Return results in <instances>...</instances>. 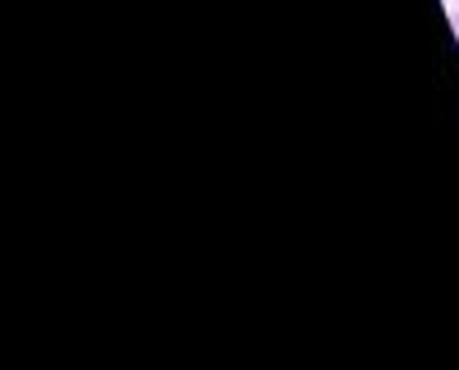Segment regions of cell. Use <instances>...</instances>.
Listing matches in <instances>:
<instances>
[{"label": "cell", "mask_w": 459, "mask_h": 370, "mask_svg": "<svg viewBox=\"0 0 459 370\" xmlns=\"http://www.w3.org/2000/svg\"><path fill=\"white\" fill-rule=\"evenodd\" d=\"M450 28H455V41H459V10L450 14Z\"/></svg>", "instance_id": "cell-1"}]
</instances>
